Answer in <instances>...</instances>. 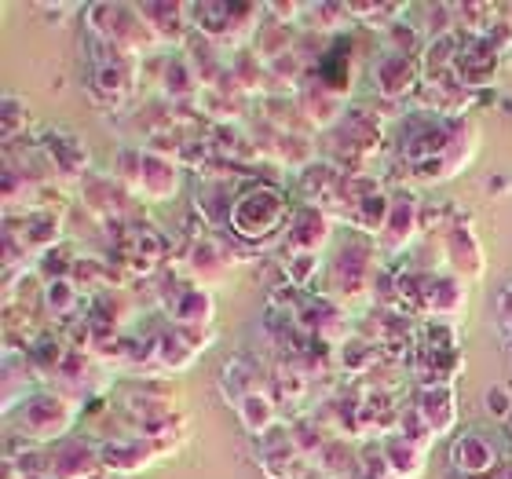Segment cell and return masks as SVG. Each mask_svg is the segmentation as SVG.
Listing matches in <instances>:
<instances>
[{"mask_svg":"<svg viewBox=\"0 0 512 479\" xmlns=\"http://www.w3.org/2000/svg\"><path fill=\"white\" fill-rule=\"evenodd\" d=\"M377 271H381L377 267V242L363 231H352L330 260V300H337L344 308V304L374 297Z\"/></svg>","mask_w":512,"mask_h":479,"instance_id":"cell-1","label":"cell"},{"mask_svg":"<svg viewBox=\"0 0 512 479\" xmlns=\"http://www.w3.org/2000/svg\"><path fill=\"white\" fill-rule=\"evenodd\" d=\"M289 213H293V205L289 198L278 187L271 183H256L249 191H242L231 205V231L235 238L242 242H271L275 235H286L282 227L289 224Z\"/></svg>","mask_w":512,"mask_h":479,"instance_id":"cell-2","label":"cell"},{"mask_svg":"<svg viewBox=\"0 0 512 479\" xmlns=\"http://www.w3.org/2000/svg\"><path fill=\"white\" fill-rule=\"evenodd\" d=\"M88 15V30L110 41L114 48L128 55V59H143L154 48H161V41L154 37V30L147 26V19L139 15V4H92L85 8Z\"/></svg>","mask_w":512,"mask_h":479,"instance_id":"cell-3","label":"cell"},{"mask_svg":"<svg viewBox=\"0 0 512 479\" xmlns=\"http://www.w3.org/2000/svg\"><path fill=\"white\" fill-rule=\"evenodd\" d=\"M74 421H77V406L63 392H52V388L33 392L19 406V414H15V425H19L22 439L33 443V447H55V443H63L70 436Z\"/></svg>","mask_w":512,"mask_h":479,"instance_id":"cell-4","label":"cell"},{"mask_svg":"<svg viewBox=\"0 0 512 479\" xmlns=\"http://www.w3.org/2000/svg\"><path fill=\"white\" fill-rule=\"evenodd\" d=\"M191 11V26L202 37L216 44V48H224V44H242L249 37H256V22L264 15L260 4H187Z\"/></svg>","mask_w":512,"mask_h":479,"instance_id":"cell-5","label":"cell"},{"mask_svg":"<svg viewBox=\"0 0 512 479\" xmlns=\"http://www.w3.org/2000/svg\"><path fill=\"white\" fill-rule=\"evenodd\" d=\"M128 161H132V172L121 176L128 183V194H136L143 202L158 205V202H169L172 194L180 191V161L169 158V154H161V150H125Z\"/></svg>","mask_w":512,"mask_h":479,"instance_id":"cell-6","label":"cell"},{"mask_svg":"<svg viewBox=\"0 0 512 479\" xmlns=\"http://www.w3.org/2000/svg\"><path fill=\"white\" fill-rule=\"evenodd\" d=\"M370 81H374L377 96L388 99V103H399V99L421 92L425 70H421V59H417V55L388 52V48H384L374 63H370Z\"/></svg>","mask_w":512,"mask_h":479,"instance_id":"cell-7","label":"cell"},{"mask_svg":"<svg viewBox=\"0 0 512 479\" xmlns=\"http://www.w3.org/2000/svg\"><path fill=\"white\" fill-rule=\"evenodd\" d=\"M417 235H421V198L414 194V187H395L388 220H384L381 235H377V253L381 256L406 253Z\"/></svg>","mask_w":512,"mask_h":479,"instance_id":"cell-8","label":"cell"},{"mask_svg":"<svg viewBox=\"0 0 512 479\" xmlns=\"http://www.w3.org/2000/svg\"><path fill=\"white\" fill-rule=\"evenodd\" d=\"M469 311V282H461L458 275L450 271H436V275H425V286H421V308L417 315H428L432 322H447V326H458Z\"/></svg>","mask_w":512,"mask_h":479,"instance_id":"cell-9","label":"cell"},{"mask_svg":"<svg viewBox=\"0 0 512 479\" xmlns=\"http://www.w3.org/2000/svg\"><path fill=\"white\" fill-rule=\"evenodd\" d=\"M443 271L458 275L461 282H480L483 271H487V260H483V245L472 231L469 220H454V224L443 227Z\"/></svg>","mask_w":512,"mask_h":479,"instance_id":"cell-10","label":"cell"},{"mask_svg":"<svg viewBox=\"0 0 512 479\" xmlns=\"http://www.w3.org/2000/svg\"><path fill=\"white\" fill-rule=\"evenodd\" d=\"M502 63H505V55L494 52L487 37H469V33H461V52H458V63H454V81H458V88H465V92H483V88H491L494 81H498Z\"/></svg>","mask_w":512,"mask_h":479,"instance_id":"cell-11","label":"cell"},{"mask_svg":"<svg viewBox=\"0 0 512 479\" xmlns=\"http://www.w3.org/2000/svg\"><path fill=\"white\" fill-rule=\"evenodd\" d=\"M165 454H172L169 443H158V439H147V436H125V439L99 443V461H103V469L121 472V479H132L136 472L150 469V465L161 461Z\"/></svg>","mask_w":512,"mask_h":479,"instance_id":"cell-12","label":"cell"},{"mask_svg":"<svg viewBox=\"0 0 512 479\" xmlns=\"http://www.w3.org/2000/svg\"><path fill=\"white\" fill-rule=\"evenodd\" d=\"M333 238V216L315 202H300L293 205L286 224V245L293 253H319L330 245Z\"/></svg>","mask_w":512,"mask_h":479,"instance_id":"cell-13","label":"cell"},{"mask_svg":"<svg viewBox=\"0 0 512 479\" xmlns=\"http://www.w3.org/2000/svg\"><path fill=\"white\" fill-rule=\"evenodd\" d=\"M333 132H337V143H341V150H344V165H366L384 143L377 118L359 107L348 110Z\"/></svg>","mask_w":512,"mask_h":479,"instance_id":"cell-14","label":"cell"},{"mask_svg":"<svg viewBox=\"0 0 512 479\" xmlns=\"http://www.w3.org/2000/svg\"><path fill=\"white\" fill-rule=\"evenodd\" d=\"M417 414L425 417V425L432 428V436H454L458 428V392L454 384H421L414 395Z\"/></svg>","mask_w":512,"mask_h":479,"instance_id":"cell-15","label":"cell"},{"mask_svg":"<svg viewBox=\"0 0 512 479\" xmlns=\"http://www.w3.org/2000/svg\"><path fill=\"white\" fill-rule=\"evenodd\" d=\"M48 461H52V479H88L103 469L99 443H88L81 436H66L63 443L48 447Z\"/></svg>","mask_w":512,"mask_h":479,"instance_id":"cell-16","label":"cell"},{"mask_svg":"<svg viewBox=\"0 0 512 479\" xmlns=\"http://www.w3.org/2000/svg\"><path fill=\"white\" fill-rule=\"evenodd\" d=\"M176 326L183 330H213V315H216V297L198 282H183L176 286L172 300L165 304Z\"/></svg>","mask_w":512,"mask_h":479,"instance_id":"cell-17","label":"cell"},{"mask_svg":"<svg viewBox=\"0 0 512 479\" xmlns=\"http://www.w3.org/2000/svg\"><path fill=\"white\" fill-rule=\"evenodd\" d=\"M450 465H454V472H461V476L469 479L498 469L502 458H498V450H494V443L487 436H480V432H461V436L450 439Z\"/></svg>","mask_w":512,"mask_h":479,"instance_id":"cell-18","label":"cell"},{"mask_svg":"<svg viewBox=\"0 0 512 479\" xmlns=\"http://www.w3.org/2000/svg\"><path fill=\"white\" fill-rule=\"evenodd\" d=\"M132 85H136V63L125 59V63H103L92 66V81H88V92L99 107H121L128 96H132Z\"/></svg>","mask_w":512,"mask_h":479,"instance_id":"cell-19","label":"cell"},{"mask_svg":"<svg viewBox=\"0 0 512 479\" xmlns=\"http://www.w3.org/2000/svg\"><path fill=\"white\" fill-rule=\"evenodd\" d=\"M297 107H300V114H304V118H308L315 128H337L344 114H348L341 92L326 88L322 81H311V85H300L297 88Z\"/></svg>","mask_w":512,"mask_h":479,"instance_id":"cell-20","label":"cell"},{"mask_svg":"<svg viewBox=\"0 0 512 479\" xmlns=\"http://www.w3.org/2000/svg\"><path fill=\"white\" fill-rule=\"evenodd\" d=\"M41 150L48 154V161H52V169L59 172V176H85L88 169V147L85 139H77L74 132H48V136L41 139Z\"/></svg>","mask_w":512,"mask_h":479,"instance_id":"cell-21","label":"cell"},{"mask_svg":"<svg viewBox=\"0 0 512 479\" xmlns=\"http://www.w3.org/2000/svg\"><path fill=\"white\" fill-rule=\"evenodd\" d=\"M139 15L147 19V26L161 44H180L194 30L187 4H139Z\"/></svg>","mask_w":512,"mask_h":479,"instance_id":"cell-22","label":"cell"},{"mask_svg":"<svg viewBox=\"0 0 512 479\" xmlns=\"http://www.w3.org/2000/svg\"><path fill=\"white\" fill-rule=\"evenodd\" d=\"M377 447H381L384 461H388V469H392L395 479H421V476H425L428 450H421L417 443H410L403 432H392V436H384Z\"/></svg>","mask_w":512,"mask_h":479,"instance_id":"cell-23","label":"cell"},{"mask_svg":"<svg viewBox=\"0 0 512 479\" xmlns=\"http://www.w3.org/2000/svg\"><path fill=\"white\" fill-rule=\"evenodd\" d=\"M235 414H238V421H242V428H246L253 439H264L267 432H275V428H278V406L267 392L246 395V399L235 406Z\"/></svg>","mask_w":512,"mask_h":479,"instance_id":"cell-24","label":"cell"},{"mask_svg":"<svg viewBox=\"0 0 512 479\" xmlns=\"http://www.w3.org/2000/svg\"><path fill=\"white\" fill-rule=\"evenodd\" d=\"M26 231H22V249H30V253H52L55 245H59V238H63V220L52 213H44V209H37V213H30L26 220Z\"/></svg>","mask_w":512,"mask_h":479,"instance_id":"cell-25","label":"cell"},{"mask_svg":"<svg viewBox=\"0 0 512 479\" xmlns=\"http://www.w3.org/2000/svg\"><path fill=\"white\" fill-rule=\"evenodd\" d=\"M187 271L194 275V282H198V286L209 289L216 278L227 271V253L213 242V238H202V242L191 249V264H187Z\"/></svg>","mask_w":512,"mask_h":479,"instance_id":"cell-26","label":"cell"},{"mask_svg":"<svg viewBox=\"0 0 512 479\" xmlns=\"http://www.w3.org/2000/svg\"><path fill=\"white\" fill-rule=\"evenodd\" d=\"M220 392L227 395V403L231 406H238L253 392H264V388L256 384V366H249L246 355H235V359L224 366V373H220Z\"/></svg>","mask_w":512,"mask_h":479,"instance_id":"cell-27","label":"cell"},{"mask_svg":"<svg viewBox=\"0 0 512 479\" xmlns=\"http://www.w3.org/2000/svg\"><path fill=\"white\" fill-rule=\"evenodd\" d=\"M381 344L377 341H366V337H348V341L341 344V352H337V359H341V370L348 373V377H363V373H370L377 366V359H381V352H377Z\"/></svg>","mask_w":512,"mask_h":479,"instance_id":"cell-28","label":"cell"},{"mask_svg":"<svg viewBox=\"0 0 512 479\" xmlns=\"http://www.w3.org/2000/svg\"><path fill=\"white\" fill-rule=\"evenodd\" d=\"M44 304L55 319H74V311L81 308V286L74 278H48L44 282Z\"/></svg>","mask_w":512,"mask_h":479,"instance_id":"cell-29","label":"cell"},{"mask_svg":"<svg viewBox=\"0 0 512 479\" xmlns=\"http://www.w3.org/2000/svg\"><path fill=\"white\" fill-rule=\"evenodd\" d=\"M348 11H352V19H363L370 30H388V26H395V22H403L406 15V4H348Z\"/></svg>","mask_w":512,"mask_h":479,"instance_id":"cell-30","label":"cell"},{"mask_svg":"<svg viewBox=\"0 0 512 479\" xmlns=\"http://www.w3.org/2000/svg\"><path fill=\"white\" fill-rule=\"evenodd\" d=\"M384 41H388V52H403V55H417L428 48V37L417 26H410V22H395V26H388L384 30ZM421 59V55H417Z\"/></svg>","mask_w":512,"mask_h":479,"instance_id":"cell-31","label":"cell"},{"mask_svg":"<svg viewBox=\"0 0 512 479\" xmlns=\"http://www.w3.org/2000/svg\"><path fill=\"white\" fill-rule=\"evenodd\" d=\"M304 15L315 19L311 30H322V33H337V30H348V22H352V11L348 4H304Z\"/></svg>","mask_w":512,"mask_h":479,"instance_id":"cell-32","label":"cell"},{"mask_svg":"<svg viewBox=\"0 0 512 479\" xmlns=\"http://www.w3.org/2000/svg\"><path fill=\"white\" fill-rule=\"evenodd\" d=\"M319 267H322L319 253H289V260L282 264V271H286L289 289H308L311 278L319 275Z\"/></svg>","mask_w":512,"mask_h":479,"instance_id":"cell-33","label":"cell"},{"mask_svg":"<svg viewBox=\"0 0 512 479\" xmlns=\"http://www.w3.org/2000/svg\"><path fill=\"white\" fill-rule=\"evenodd\" d=\"M26 125H30V107L22 103L19 96H4V143H15V139L26 132Z\"/></svg>","mask_w":512,"mask_h":479,"instance_id":"cell-34","label":"cell"},{"mask_svg":"<svg viewBox=\"0 0 512 479\" xmlns=\"http://www.w3.org/2000/svg\"><path fill=\"white\" fill-rule=\"evenodd\" d=\"M483 410L491 421H512V388L509 384H491L483 392Z\"/></svg>","mask_w":512,"mask_h":479,"instance_id":"cell-35","label":"cell"},{"mask_svg":"<svg viewBox=\"0 0 512 479\" xmlns=\"http://www.w3.org/2000/svg\"><path fill=\"white\" fill-rule=\"evenodd\" d=\"M483 194H491L494 202H505L512 194V172H491V176L483 180Z\"/></svg>","mask_w":512,"mask_h":479,"instance_id":"cell-36","label":"cell"},{"mask_svg":"<svg viewBox=\"0 0 512 479\" xmlns=\"http://www.w3.org/2000/svg\"><path fill=\"white\" fill-rule=\"evenodd\" d=\"M359 479H395L392 469H388V461H384L381 447H377V458H370V454L363 458V465H359Z\"/></svg>","mask_w":512,"mask_h":479,"instance_id":"cell-37","label":"cell"},{"mask_svg":"<svg viewBox=\"0 0 512 479\" xmlns=\"http://www.w3.org/2000/svg\"><path fill=\"white\" fill-rule=\"evenodd\" d=\"M494 308H498V326L512 337V282H505L498 289V300H494Z\"/></svg>","mask_w":512,"mask_h":479,"instance_id":"cell-38","label":"cell"},{"mask_svg":"<svg viewBox=\"0 0 512 479\" xmlns=\"http://www.w3.org/2000/svg\"><path fill=\"white\" fill-rule=\"evenodd\" d=\"M37 11H44V15H48V19H63V15H74V4H41V8Z\"/></svg>","mask_w":512,"mask_h":479,"instance_id":"cell-39","label":"cell"},{"mask_svg":"<svg viewBox=\"0 0 512 479\" xmlns=\"http://www.w3.org/2000/svg\"><path fill=\"white\" fill-rule=\"evenodd\" d=\"M469 479H512V461H502L498 469L483 472V476H469Z\"/></svg>","mask_w":512,"mask_h":479,"instance_id":"cell-40","label":"cell"},{"mask_svg":"<svg viewBox=\"0 0 512 479\" xmlns=\"http://www.w3.org/2000/svg\"><path fill=\"white\" fill-rule=\"evenodd\" d=\"M498 110H502L505 121L512 125V96H509V92H502V96H498Z\"/></svg>","mask_w":512,"mask_h":479,"instance_id":"cell-41","label":"cell"}]
</instances>
